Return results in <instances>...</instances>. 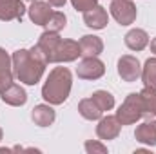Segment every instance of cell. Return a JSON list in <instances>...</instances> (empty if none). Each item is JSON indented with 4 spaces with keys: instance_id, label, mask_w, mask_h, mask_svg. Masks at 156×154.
Returning <instances> with one entry per match:
<instances>
[{
    "instance_id": "1",
    "label": "cell",
    "mask_w": 156,
    "mask_h": 154,
    "mask_svg": "<svg viewBox=\"0 0 156 154\" xmlns=\"http://www.w3.org/2000/svg\"><path fill=\"white\" fill-rule=\"evenodd\" d=\"M11 60H13V75L26 85H37L47 65L44 54L37 45H33L31 49L15 51Z\"/></svg>"
},
{
    "instance_id": "2",
    "label": "cell",
    "mask_w": 156,
    "mask_h": 154,
    "mask_svg": "<svg viewBox=\"0 0 156 154\" xmlns=\"http://www.w3.org/2000/svg\"><path fill=\"white\" fill-rule=\"evenodd\" d=\"M73 75L67 67H55L42 87V98L51 105H60L69 98Z\"/></svg>"
},
{
    "instance_id": "3",
    "label": "cell",
    "mask_w": 156,
    "mask_h": 154,
    "mask_svg": "<svg viewBox=\"0 0 156 154\" xmlns=\"http://www.w3.org/2000/svg\"><path fill=\"white\" fill-rule=\"evenodd\" d=\"M116 118L122 125H133L136 123L140 118H144V109H142V100L138 93H131L123 103L120 105L116 111Z\"/></svg>"
},
{
    "instance_id": "4",
    "label": "cell",
    "mask_w": 156,
    "mask_h": 154,
    "mask_svg": "<svg viewBox=\"0 0 156 154\" xmlns=\"http://www.w3.org/2000/svg\"><path fill=\"white\" fill-rule=\"evenodd\" d=\"M111 15L120 26H131L136 20V5L133 4V0H113L111 2Z\"/></svg>"
},
{
    "instance_id": "5",
    "label": "cell",
    "mask_w": 156,
    "mask_h": 154,
    "mask_svg": "<svg viewBox=\"0 0 156 154\" xmlns=\"http://www.w3.org/2000/svg\"><path fill=\"white\" fill-rule=\"evenodd\" d=\"M80 44L75 40H64L60 38V42L56 44L55 47V53H53V62L51 64H66V62H75L78 56H80Z\"/></svg>"
},
{
    "instance_id": "6",
    "label": "cell",
    "mask_w": 156,
    "mask_h": 154,
    "mask_svg": "<svg viewBox=\"0 0 156 154\" xmlns=\"http://www.w3.org/2000/svg\"><path fill=\"white\" fill-rule=\"evenodd\" d=\"M105 73V65L102 60H98V56H85L76 67V75L82 80H98L104 76Z\"/></svg>"
},
{
    "instance_id": "7",
    "label": "cell",
    "mask_w": 156,
    "mask_h": 154,
    "mask_svg": "<svg viewBox=\"0 0 156 154\" xmlns=\"http://www.w3.org/2000/svg\"><path fill=\"white\" fill-rule=\"evenodd\" d=\"M118 75L123 82H136L142 76V65L136 56L133 54H123L118 60Z\"/></svg>"
},
{
    "instance_id": "8",
    "label": "cell",
    "mask_w": 156,
    "mask_h": 154,
    "mask_svg": "<svg viewBox=\"0 0 156 154\" xmlns=\"http://www.w3.org/2000/svg\"><path fill=\"white\" fill-rule=\"evenodd\" d=\"M26 5L22 0H0V20H22L26 15Z\"/></svg>"
},
{
    "instance_id": "9",
    "label": "cell",
    "mask_w": 156,
    "mask_h": 154,
    "mask_svg": "<svg viewBox=\"0 0 156 154\" xmlns=\"http://www.w3.org/2000/svg\"><path fill=\"white\" fill-rule=\"evenodd\" d=\"M120 129H122V123L118 121L116 116H104L96 125V136L100 140H115L120 134Z\"/></svg>"
},
{
    "instance_id": "10",
    "label": "cell",
    "mask_w": 156,
    "mask_h": 154,
    "mask_svg": "<svg viewBox=\"0 0 156 154\" xmlns=\"http://www.w3.org/2000/svg\"><path fill=\"white\" fill-rule=\"evenodd\" d=\"M83 22L91 29H104L107 26V22H109V15H107L105 7H102V5L96 4L91 9L83 11Z\"/></svg>"
},
{
    "instance_id": "11",
    "label": "cell",
    "mask_w": 156,
    "mask_h": 154,
    "mask_svg": "<svg viewBox=\"0 0 156 154\" xmlns=\"http://www.w3.org/2000/svg\"><path fill=\"white\" fill-rule=\"evenodd\" d=\"M0 98L2 102H5L7 105H13V107H20L27 102V93L24 91V87H20L18 83H9L5 89L0 91Z\"/></svg>"
},
{
    "instance_id": "12",
    "label": "cell",
    "mask_w": 156,
    "mask_h": 154,
    "mask_svg": "<svg viewBox=\"0 0 156 154\" xmlns=\"http://www.w3.org/2000/svg\"><path fill=\"white\" fill-rule=\"evenodd\" d=\"M58 42H60L58 33L44 31V33L40 35L38 42H37V47L40 49V53L44 54V58H45V62H47V64H51V62H53V53H55V47H56V44H58Z\"/></svg>"
},
{
    "instance_id": "13",
    "label": "cell",
    "mask_w": 156,
    "mask_h": 154,
    "mask_svg": "<svg viewBox=\"0 0 156 154\" xmlns=\"http://www.w3.org/2000/svg\"><path fill=\"white\" fill-rule=\"evenodd\" d=\"M27 13H29V18H31L33 24H37V26H45V22L49 20L53 9H51V4H49V2L35 0V2H31V7L27 9Z\"/></svg>"
},
{
    "instance_id": "14",
    "label": "cell",
    "mask_w": 156,
    "mask_h": 154,
    "mask_svg": "<svg viewBox=\"0 0 156 154\" xmlns=\"http://www.w3.org/2000/svg\"><path fill=\"white\" fill-rule=\"evenodd\" d=\"M134 138H136V142H140L144 145L154 147L156 145V120H147L142 125H138L136 131H134Z\"/></svg>"
},
{
    "instance_id": "15",
    "label": "cell",
    "mask_w": 156,
    "mask_h": 154,
    "mask_svg": "<svg viewBox=\"0 0 156 154\" xmlns=\"http://www.w3.org/2000/svg\"><path fill=\"white\" fill-rule=\"evenodd\" d=\"M80 53L82 56H98L102 51H104V42L100 37H94V35H83L80 38Z\"/></svg>"
},
{
    "instance_id": "16",
    "label": "cell",
    "mask_w": 156,
    "mask_h": 154,
    "mask_svg": "<svg viewBox=\"0 0 156 154\" xmlns=\"http://www.w3.org/2000/svg\"><path fill=\"white\" fill-rule=\"evenodd\" d=\"M31 118H33V121L38 127H49L55 121L56 114H55V109L51 107V103H40V105H37L33 109Z\"/></svg>"
},
{
    "instance_id": "17",
    "label": "cell",
    "mask_w": 156,
    "mask_h": 154,
    "mask_svg": "<svg viewBox=\"0 0 156 154\" xmlns=\"http://www.w3.org/2000/svg\"><path fill=\"white\" fill-rule=\"evenodd\" d=\"M138 94H140V100H142L144 118L153 120L156 116V89H153V87H144Z\"/></svg>"
},
{
    "instance_id": "18",
    "label": "cell",
    "mask_w": 156,
    "mask_h": 154,
    "mask_svg": "<svg viewBox=\"0 0 156 154\" xmlns=\"http://www.w3.org/2000/svg\"><path fill=\"white\" fill-rule=\"evenodd\" d=\"M13 60L5 53V49L0 47V91L13 83Z\"/></svg>"
},
{
    "instance_id": "19",
    "label": "cell",
    "mask_w": 156,
    "mask_h": 154,
    "mask_svg": "<svg viewBox=\"0 0 156 154\" xmlns=\"http://www.w3.org/2000/svg\"><path fill=\"white\" fill-rule=\"evenodd\" d=\"M125 45L131 49V51H142L149 45V35L144 31V29H131L127 35H125Z\"/></svg>"
},
{
    "instance_id": "20",
    "label": "cell",
    "mask_w": 156,
    "mask_h": 154,
    "mask_svg": "<svg viewBox=\"0 0 156 154\" xmlns=\"http://www.w3.org/2000/svg\"><path fill=\"white\" fill-rule=\"evenodd\" d=\"M78 113L83 116L85 120H100L102 118V109L96 105V102L93 100V98H85V100H82L80 103H78Z\"/></svg>"
},
{
    "instance_id": "21",
    "label": "cell",
    "mask_w": 156,
    "mask_h": 154,
    "mask_svg": "<svg viewBox=\"0 0 156 154\" xmlns=\"http://www.w3.org/2000/svg\"><path fill=\"white\" fill-rule=\"evenodd\" d=\"M142 82L145 87H153L156 89V56L147 58L144 67H142Z\"/></svg>"
},
{
    "instance_id": "22",
    "label": "cell",
    "mask_w": 156,
    "mask_h": 154,
    "mask_svg": "<svg viewBox=\"0 0 156 154\" xmlns=\"http://www.w3.org/2000/svg\"><path fill=\"white\" fill-rule=\"evenodd\" d=\"M66 24H67V18H66V15L62 13V11H53L51 13V16H49V20L45 22V31H51V33H60L64 27H66Z\"/></svg>"
},
{
    "instance_id": "23",
    "label": "cell",
    "mask_w": 156,
    "mask_h": 154,
    "mask_svg": "<svg viewBox=\"0 0 156 154\" xmlns=\"http://www.w3.org/2000/svg\"><path fill=\"white\" fill-rule=\"evenodd\" d=\"M91 98L96 102V105L102 109V113H107V111H111L115 107V96L111 93H107V91H102V89L94 91Z\"/></svg>"
},
{
    "instance_id": "24",
    "label": "cell",
    "mask_w": 156,
    "mask_h": 154,
    "mask_svg": "<svg viewBox=\"0 0 156 154\" xmlns=\"http://www.w3.org/2000/svg\"><path fill=\"white\" fill-rule=\"evenodd\" d=\"M85 151L89 154H105L107 152V147L104 145V143H100V142H93V140H89V142H85Z\"/></svg>"
},
{
    "instance_id": "25",
    "label": "cell",
    "mask_w": 156,
    "mask_h": 154,
    "mask_svg": "<svg viewBox=\"0 0 156 154\" xmlns=\"http://www.w3.org/2000/svg\"><path fill=\"white\" fill-rule=\"evenodd\" d=\"M71 4H73V7L76 9V11H87V9H91L93 5H96V0H71Z\"/></svg>"
},
{
    "instance_id": "26",
    "label": "cell",
    "mask_w": 156,
    "mask_h": 154,
    "mask_svg": "<svg viewBox=\"0 0 156 154\" xmlns=\"http://www.w3.org/2000/svg\"><path fill=\"white\" fill-rule=\"evenodd\" d=\"M47 2H49L51 5H55V7H64L67 0H47Z\"/></svg>"
},
{
    "instance_id": "27",
    "label": "cell",
    "mask_w": 156,
    "mask_h": 154,
    "mask_svg": "<svg viewBox=\"0 0 156 154\" xmlns=\"http://www.w3.org/2000/svg\"><path fill=\"white\" fill-rule=\"evenodd\" d=\"M151 51H153V53L156 54V38L151 40Z\"/></svg>"
},
{
    "instance_id": "28",
    "label": "cell",
    "mask_w": 156,
    "mask_h": 154,
    "mask_svg": "<svg viewBox=\"0 0 156 154\" xmlns=\"http://www.w3.org/2000/svg\"><path fill=\"white\" fill-rule=\"evenodd\" d=\"M2 136H4V132H2V129H0V140H2Z\"/></svg>"
},
{
    "instance_id": "29",
    "label": "cell",
    "mask_w": 156,
    "mask_h": 154,
    "mask_svg": "<svg viewBox=\"0 0 156 154\" xmlns=\"http://www.w3.org/2000/svg\"><path fill=\"white\" fill-rule=\"evenodd\" d=\"M27 2H35V0H27Z\"/></svg>"
}]
</instances>
